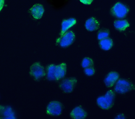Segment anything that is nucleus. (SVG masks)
I'll list each match as a JSON object with an SVG mask.
<instances>
[{"label":"nucleus","mask_w":135,"mask_h":119,"mask_svg":"<svg viewBox=\"0 0 135 119\" xmlns=\"http://www.w3.org/2000/svg\"><path fill=\"white\" fill-rule=\"evenodd\" d=\"M32 16L34 18L38 19L42 18L43 13L44 12V9L43 6L41 4H37L34 5L30 9Z\"/></svg>","instance_id":"nucleus-9"},{"label":"nucleus","mask_w":135,"mask_h":119,"mask_svg":"<svg viewBox=\"0 0 135 119\" xmlns=\"http://www.w3.org/2000/svg\"><path fill=\"white\" fill-rule=\"evenodd\" d=\"M93 0H80L81 3L85 5H90Z\"/></svg>","instance_id":"nucleus-21"},{"label":"nucleus","mask_w":135,"mask_h":119,"mask_svg":"<svg viewBox=\"0 0 135 119\" xmlns=\"http://www.w3.org/2000/svg\"><path fill=\"white\" fill-rule=\"evenodd\" d=\"M99 44L101 49L104 51H108L112 48L113 46V41L110 38H104L100 40Z\"/></svg>","instance_id":"nucleus-15"},{"label":"nucleus","mask_w":135,"mask_h":119,"mask_svg":"<svg viewBox=\"0 0 135 119\" xmlns=\"http://www.w3.org/2000/svg\"><path fill=\"white\" fill-rule=\"evenodd\" d=\"M114 26L118 30L124 31L129 27V24L127 20H116L114 22Z\"/></svg>","instance_id":"nucleus-16"},{"label":"nucleus","mask_w":135,"mask_h":119,"mask_svg":"<svg viewBox=\"0 0 135 119\" xmlns=\"http://www.w3.org/2000/svg\"><path fill=\"white\" fill-rule=\"evenodd\" d=\"M84 72L86 75L91 76L95 73V70L92 67H87L85 69Z\"/></svg>","instance_id":"nucleus-20"},{"label":"nucleus","mask_w":135,"mask_h":119,"mask_svg":"<svg viewBox=\"0 0 135 119\" xmlns=\"http://www.w3.org/2000/svg\"><path fill=\"white\" fill-rule=\"evenodd\" d=\"M55 67H56L55 65L52 64L48 66L47 68V78L50 81L55 80Z\"/></svg>","instance_id":"nucleus-17"},{"label":"nucleus","mask_w":135,"mask_h":119,"mask_svg":"<svg viewBox=\"0 0 135 119\" xmlns=\"http://www.w3.org/2000/svg\"><path fill=\"white\" fill-rule=\"evenodd\" d=\"M86 113L81 107H77L73 110L70 116L74 119H84L86 116Z\"/></svg>","instance_id":"nucleus-13"},{"label":"nucleus","mask_w":135,"mask_h":119,"mask_svg":"<svg viewBox=\"0 0 135 119\" xmlns=\"http://www.w3.org/2000/svg\"><path fill=\"white\" fill-rule=\"evenodd\" d=\"M133 89H134V86L132 83L123 79L118 80L114 88L115 91L120 93H125Z\"/></svg>","instance_id":"nucleus-4"},{"label":"nucleus","mask_w":135,"mask_h":119,"mask_svg":"<svg viewBox=\"0 0 135 119\" xmlns=\"http://www.w3.org/2000/svg\"><path fill=\"white\" fill-rule=\"evenodd\" d=\"M109 35V31L108 29H102L99 31L97 38L99 40H102L104 38H107Z\"/></svg>","instance_id":"nucleus-18"},{"label":"nucleus","mask_w":135,"mask_h":119,"mask_svg":"<svg viewBox=\"0 0 135 119\" xmlns=\"http://www.w3.org/2000/svg\"><path fill=\"white\" fill-rule=\"evenodd\" d=\"M100 23L94 18H91L86 20L85 23L86 29L89 31H94L98 29Z\"/></svg>","instance_id":"nucleus-12"},{"label":"nucleus","mask_w":135,"mask_h":119,"mask_svg":"<svg viewBox=\"0 0 135 119\" xmlns=\"http://www.w3.org/2000/svg\"><path fill=\"white\" fill-rule=\"evenodd\" d=\"M66 65L65 63H63L58 66H56L55 76V80H59L63 78L66 74Z\"/></svg>","instance_id":"nucleus-11"},{"label":"nucleus","mask_w":135,"mask_h":119,"mask_svg":"<svg viewBox=\"0 0 135 119\" xmlns=\"http://www.w3.org/2000/svg\"><path fill=\"white\" fill-rule=\"evenodd\" d=\"M63 106L60 102L53 101L47 107V113L52 116H59L62 113Z\"/></svg>","instance_id":"nucleus-5"},{"label":"nucleus","mask_w":135,"mask_h":119,"mask_svg":"<svg viewBox=\"0 0 135 119\" xmlns=\"http://www.w3.org/2000/svg\"><path fill=\"white\" fill-rule=\"evenodd\" d=\"M119 77V74L116 72H110L104 80V82L108 87H112Z\"/></svg>","instance_id":"nucleus-10"},{"label":"nucleus","mask_w":135,"mask_h":119,"mask_svg":"<svg viewBox=\"0 0 135 119\" xmlns=\"http://www.w3.org/2000/svg\"><path fill=\"white\" fill-rule=\"evenodd\" d=\"M5 3V0H0V11H1Z\"/></svg>","instance_id":"nucleus-22"},{"label":"nucleus","mask_w":135,"mask_h":119,"mask_svg":"<svg viewBox=\"0 0 135 119\" xmlns=\"http://www.w3.org/2000/svg\"><path fill=\"white\" fill-rule=\"evenodd\" d=\"M75 38V36L74 32L69 31L61 36V37L57 39L56 43L62 47H67L74 42Z\"/></svg>","instance_id":"nucleus-3"},{"label":"nucleus","mask_w":135,"mask_h":119,"mask_svg":"<svg viewBox=\"0 0 135 119\" xmlns=\"http://www.w3.org/2000/svg\"><path fill=\"white\" fill-rule=\"evenodd\" d=\"M77 83L75 78H70L64 79L60 84V88L65 93H71L74 90Z\"/></svg>","instance_id":"nucleus-6"},{"label":"nucleus","mask_w":135,"mask_h":119,"mask_svg":"<svg viewBox=\"0 0 135 119\" xmlns=\"http://www.w3.org/2000/svg\"><path fill=\"white\" fill-rule=\"evenodd\" d=\"M76 20L74 18H71L66 20H63L62 23L61 32L60 36L63 35L67 32V31L75 24Z\"/></svg>","instance_id":"nucleus-14"},{"label":"nucleus","mask_w":135,"mask_h":119,"mask_svg":"<svg viewBox=\"0 0 135 119\" xmlns=\"http://www.w3.org/2000/svg\"><path fill=\"white\" fill-rule=\"evenodd\" d=\"M116 119H125V117L123 114L118 115V116L116 118Z\"/></svg>","instance_id":"nucleus-23"},{"label":"nucleus","mask_w":135,"mask_h":119,"mask_svg":"<svg viewBox=\"0 0 135 119\" xmlns=\"http://www.w3.org/2000/svg\"><path fill=\"white\" fill-rule=\"evenodd\" d=\"M93 65V62L91 59L89 58H85L83 59L81 63V66L83 68L92 67Z\"/></svg>","instance_id":"nucleus-19"},{"label":"nucleus","mask_w":135,"mask_h":119,"mask_svg":"<svg viewBox=\"0 0 135 119\" xmlns=\"http://www.w3.org/2000/svg\"><path fill=\"white\" fill-rule=\"evenodd\" d=\"M128 8L123 3L118 2L111 9V13L113 16L118 18H124L129 12Z\"/></svg>","instance_id":"nucleus-2"},{"label":"nucleus","mask_w":135,"mask_h":119,"mask_svg":"<svg viewBox=\"0 0 135 119\" xmlns=\"http://www.w3.org/2000/svg\"><path fill=\"white\" fill-rule=\"evenodd\" d=\"M115 93L112 90L106 93L104 96L100 97L97 99V103L101 108L107 110L113 106Z\"/></svg>","instance_id":"nucleus-1"},{"label":"nucleus","mask_w":135,"mask_h":119,"mask_svg":"<svg viewBox=\"0 0 135 119\" xmlns=\"http://www.w3.org/2000/svg\"><path fill=\"white\" fill-rule=\"evenodd\" d=\"M30 73L33 76L35 80H38L46 75L43 67L40 65V63H34L30 67Z\"/></svg>","instance_id":"nucleus-7"},{"label":"nucleus","mask_w":135,"mask_h":119,"mask_svg":"<svg viewBox=\"0 0 135 119\" xmlns=\"http://www.w3.org/2000/svg\"><path fill=\"white\" fill-rule=\"evenodd\" d=\"M0 119H16L15 113L11 107L0 106Z\"/></svg>","instance_id":"nucleus-8"}]
</instances>
